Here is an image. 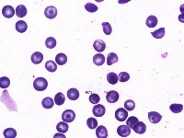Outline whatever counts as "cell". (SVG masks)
Returning <instances> with one entry per match:
<instances>
[{
	"instance_id": "4316f807",
	"label": "cell",
	"mask_w": 184,
	"mask_h": 138,
	"mask_svg": "<svg viewBox=\"0 0 184 138\" xmlns=\"http://www.w3.org/2000/svg\"><path fill=\"white\" fill-rule=\"evenodd\" d=\"M68 124L65 122H59L57 125H56V129L59 133H65L68 131Z\"/></svg>"
},
{
	"instance_id": "9c48e42d",
	"label": "cell",
	"mask_w": 184,
	"mask_h": 138,
	"mask_svg": "<svg viewBox=\"0 0 184 138\" xmlns=\"http://www.w3.org/2000/svg\"><path fill=\"white\" fill-rule=\"evenodd\" d=\"M16 10L13 9V7L11 6H5L2 9V14L5 18L7 19H10L15 15Z\"/></svg>"
},
{
	"instance_id": "30bf717a",
	"label": "cell",
	"mask_w": 184,
	"mask_h": 138,
	"mask_svg": "<svg viewBox=\"0 0 184 138\" xmlns=\"http://www.w3.org/2000/svg\"><path fill=\"white\" fill-rule=\"evenodd\" d=\"M93 47L100 54L106 49V43L102 40H96L93 43Z\"/></svg>"
},
{
	"instance_id": "d6a6232c",
	"label": "cell",
	"mask_w": 184,
	"mask_h": 138,
	"mask_svg": "<svg viewBox=\"0 0 184 138\" xmlns=\"http://www.w3.org/2000/svg\"><path fill=\"white\" fill-rule=\"evenodd\" d=\"M85 9H86V10H87L88 12H91V13L96 12L98 10V7L93 3H87L85 5Z\"/></svg>"
},
{
	"instance_id": "83f0119b",
	"label": "cell",
	"mask_w": 184,
	"mask_h": 138,
	"mask_svg": "<svg viewBox=\"0 0 184 138\" xmlns=\"http://www.w3.org/2000/svg\"><path fill=\"white\" fill-rule=\"evenodd\" d=\"M151 34L156 39H162L165 36V28H160V29L151 32Z\"/></svg>"
},
{
	"instance_id": "e575fe53",
	"label": "cell",
	"mask_w": 184,
	"mask_h": 138,
	"mask_svg": "<svg viewBox=\"0 0 184 138\" xmlns=\"http://www.w3.org/2000/svg\"><path fill=\"white\" fill-rule=\"evenodd\" d=\"M102 28H103V31L106 35H110L112 31V29H111V26L110 23L108 22H103L102 23Z\"/></svg>"
},
{
	"instance_id": "5bb4252c",
	"label": "cell",
	"mask_w": 184,
	"mask_h": 138,
	"mask_svg": "<svg viewBox=\"0 0 184 138\" xmlns=\"http://www.w3.org/2000/svg\"><path fill=\"white\" fill-rule=\"evenodd\" d=\"M43 60V55L40 52H35L33 53V55H31V62L34 64V65H39L42 62Z\"/></svg>"
},
{
	"instance_id": "d6986e66",
	"label": "cell",
	"mask_w": 184,
	"mask_h": 138,
	"mask_svg": "<svg viewBox=\"0 0 184 138\" xmlns=\"http://www.w3.org/2000/svg\"><path fill=\"white\" fill-rule=\"evenodd\" d=\"M16 15L19 18H24L27 15V9L24 5H19L16 9Z\"/></svg>"
},
{
	"instance_id": "7402d4cb",
	"label": "cell",
	"mask_w": 184,
	"mask_h": 138,
	"mask_svg": "<svg viewBox=\"0 0 184 138\" xmlns=\"http://www.w3.org/2000/svg\"><path fill=\"white\" fill-rule=\"evenodd\" d=\"M118 60H119L118 55L116 54H114V53H111L107 56V65H111L117 63Z\"/></svg>"
},
{
	"instance_id": "f1b7e54d",
	"label": "cell",
	"mask_w": 184,
	"mask_h": 138,
	"mask_svg": "<svg viewBox=\"0 0 184 138\" xmlns=\"http://www.w3.org/2000/svg\"><path fill=\"white\" fill-rule=\"evenodd\" d=\"M169 110L173 113H179L183 110V105L182 104H172L169 106Z\"/></svg>"
},
{
	"instance_id": "ac0fdd59",
	"label": "cell",
	"mask_w": 184,
	"mask_h": 138,
	"mask_svg": "<svg viewBox=\"0 0 184 138\" xmlns=\"http://www.w3.org/2000/svg\"><path fill=\"white\" fill-rule=\"evenodd\" d=\"M45 68L47 71L51 72V73H54L57 70V65L55 62L50 60V61H47L45 64Z\"/></svg>"
},
{
	"instance_id": "7c38bea8",
	"label": "cell",
	"mask_w": 184,
	"mask_h": 138,
	"mask_svg": "<svg viewBox=\"0 0 184 138\" xmlns=\"http://www.w3.org/2000/svg\"><path fill=\"white\" fill-rule=\"evenodd\" d=\"M96 135L98 138H107L108 137L107 128L103 125H100L96 130Z\"/></svg>"
},
{
	"instance_id": "1f68e13d",
	"label": "cell",
	"mask_w": 184,
	"mask_h": 138,
	"mask_svg": "<svg viewBox=\"0 0 184 138\" xmlns=\"http://www.w3.org/2000/svg\"><path fill=\"white\" fill-rule=\"evenodd\" d=\"M124 108L127 111H133L134 108H135V103L132 100H128L124 102Z\"/></svg>"
},
{
	"instance_id": "44dd1931",
	"label": "cell",
	"mask_w": 184,
	"mask_h": 138,
	"mask_svg": "<svg viewBox=\"0 0 184 138\" xmlns=\"http://www.w3.org/2000/svg\"><path fill=\"white\" fill-rule=\"evenodd\" d=\"M55 62L59 65H63L67 62V56L65 54H58L55 56Z\"/></svg>"
},
{
	"instance_id": "e0dca14e",
	"label": "cell",
	"mask_w": 184,
	"mask_h": 138,
	"mask_svg": "<svg viewBox=\"0 0 184 138\" xmlns=\"http://www.w3.org/2000/svg\"><path fill=\"white\" fill-rule=\"evenodd\" d=\"M93 63L96 65H102L104 63H105V57L103 55L101 54H98V55H95L93 56Z\"/></svg>"
},
{
	"instance_id": "f546056e",
	"label": "cell",
	"mask_w": 184,
	"mask_h": 138,
	"mask_svg": "<svg viewBox=\"0 0 184 138\" xmlns=\"http://www.w3.org/2000/svg\"><path fill=\"white\" fill-rule=\"evenodd\" d=\"M87 125L89 129H95L98 126V122L95 118H88L87 121Z\"/></svg>"
},
{
	"instance_id": "603a6c76",
	"label": "cell",
	"mask_w": 184,
	"mask_h": 138,
	"mask_svg": "<svg viewBox=\"0 0 184 138\" xmlns=\"http://www.w3.org/2000/svg\"><path fill=\"white\" fill-rule=\"evenodd\" d=\"M107 80L110 84L111 85H115L117 84L118 80H119V77H118V75H116L114 72H111L107 75Z\"/></svg>"
},
{
	"instance_id": "3957f363",
	"label": "cell",
	"mask_w": 184,
	"mask_h": 138,
	"mask_svg": "<svg viewBox=\"0 0 184 138\" xmlns=\"http://www.w3.org/2000/svg\"><path fill=\"white\" fill-rule=\"evenodd\" d=\"M115 118L119 122L126 121V119L128 118V111L125 109H123V108H119L115 111Z\"/></svg>"
},
{
	"instance_id": "7a4b0ae2",
	"label": "cell",
	"mask_w": 184,
	"mask_h": 138,
	"mask_svg": "<svg viewBox=\"0 0 184 138\" xmlns=\"http://www.w3.org/2000/svg\"><path fill=\"white\" fill-rule=\"evenodd\" d=\"M44 15L47 19H53L57 16V9L54 6H49L45 9L44 10Z\"/></svg>"
},
{
	"instance_id": "484cf974",
	"label": "cell",
	"mask_w": 184,
	"mask_h": 138,
	"mask_svg": "<svg viewBox=\"0 0 184 138\" xmlns=\"http://www.w3.org/2000/svg\"><path fill=\"white\" fill-rule=\"evenodd\" d=\"M45 45L46 47L49 48V49H53L56 46V40L53 37H48L45 41Z\"/></svg>"
},
{
	"instance_id": "6da1fadb",
	"label": "cell",
	"mask_w": 184,
	"mask_h": 138,
	"mask_svg": "<svg viewBox=\"0 0 184 138\" xmlns=\"http://www.w3.org/2000/svg\"><path fill=\"white\" fill-rule=\"evenodd\" d=\"M48 87V82L43 77H38L33 82V87L37 91H44Z\"/></svg>"
},
{
	"instance_id": "ba28073f",
	"label": "cell",
	"mask_w": 184,
	"mask_h": 138,
	"mask_svg": "<svg viewBox=\"0 0 184 138\" xmlns=\"http://www.w3.org/2000/svg\"><path fill=\"white\" fill-rule=\"evenodd\" d=\"M92 111H93V114L96 117H102L105 114V112H106V109L101 104H96L93 107V110H92Z\"/></svg>"
},
{
	"instance_id": "9a60e30c",
	"label": "cell",
	"mask_w": 184,
	"mask_h": 138,
	"mask_svg": "<svg viewBox=\"0 0 184 138\" xmlns=\"http://www.w3.org/2000/svg\"><path fill=\"white\" fill-rule=\"evenodd\" d=\"M28 29V24L24 21V20H19L16 23V30L17 31L20 32V33H23L27 30Z\"/></svg>"
},
{
	"instance_id": "8992f818",
	"label": "cell",
	"mask_w": 184,
	"mask_h": 138,
	"mask_svg": "<svg viewBox=\"0 0 184 138\" xmlns=\"http://www.w3.org/2000/svg\"><path fill=\"white\" fill-rule=\"evenodd\" d=\"M117 133L121 137H127L131 133V128L128 125H121L117 128Z\"/></svg>"
},
{
	"instance_id": "4dcf8cb0",
	"label": "cell",
	"mask_w": 184,
	"mask_h": 138,
	"mask_svg": "<svg viewBox=\"0 0 184 138\" xmlns=\"http://www.w3.org/2000/svg\"><path fill=\"white\" fill-rule=\"evenodd\" d=\"M10 85V80L7 76H2L0 78V87L1 88H7Z\"/></svg>"
},
{
	"instance_id": "ffe728a7",
	"label": "cell",
	"mask_w": 184,
	"mask_h": 138,
	"mask_svg": "<svg viewBox=\"0 0 184 138\" xmlns=\"http://www.w3.org/2000/svg\"><path fill=\"white\" fill-rule=\"evenodd\" d=\"M65 95L62 93V92H58L55 97V103L58 106L63 105L65 103Z\"/></svg>"
},
{
	"instance_id": "277c9868",
	"label": "cell",
	"mask_w": 184,
	"mask_h": 138,
	"mask_svg": "<svg viewBox=\"0 0 184 138\" xmlns=\"http://www.w3.org/2000/svg\"><path fill=\"white\" fill-rule=\"evenodd\" d=\"M76 118V113L72 110H66L62 114V120L65 122H72Z\"/></svg>"
},
{
	"instance_id": "4fadbf2b",
	"label": "cell",
	"mask_w": 184,
	"mask_h": 138,
	"mask_svg": "<svg viewBox=\"0 0 184 138\" xmlns=\"http://www.w3.org/2000/svg\"><path fill=\"white\" fill-rule=\"evenodd\" d=\"M67 97L71 101H76L79 98V91L76 88H70L67 91Z\"/></svg>"
},
{
	"instance_id": "8d00e7d4",
	"label": "cell",
	"mask_w": 184,
	"mask_h": 138,
	"mask_svg": "<svg viewBox=\"0 0 184 138\" xmlns=\"http://www.w3.org/2000/svg\"><path fill=\"white\" fill-rule=\"evenodd\" d=\"M118 77H119V80H120L121 82H126V81H128L129 78H130V75H129L127 72H121V73L119 74Z\"/></svg>"
},
{
	"instance_id": "8fae6325",
	"label": "cell",
	"mask_w": 184,
	"mask_h": 138,
	"mask_svg": "<svg viewBox=\"0 0 184 138\" xmlns=\"http://www.w3.org/2000/svg\"><path fill=\"white\" fill-rule=\"evenodd\" d=\"M162 119V116L156 111H150L148 113V120L151 123H158Z\"/></svg>"
},
{
	"instance_id": "cb8c5ba5",
	"label": "cell",
	"mask_w": 184,
	"mask_h": 138,
	"mask_svg": "<svg viewBox=\"0 0 184 138\" xmlns=\"http://www.w3.org/2000/svg\"><path fill=\"white\" fill-rule=\"evenodd\" d=\"M4 137L6 138H15L17 136V132L14 128H8L4 130Z\"/></svg>"
},
{
	"instance_id": "836d02e7",
	"label": "cell",
	"mask_w": 184,
	"mask_h": 138,
	"mask_svg": "<svg viewBox=\"0 0 184 138\" xmlns=\"http://www.w3.org/2000/svg\"><path fill=\"white\" fill-rule=\"evenodd\" d=\"M101 101V97L96 94V93H92L90 96H89V101L92 103V104H98Z\"/></svg>"
},
{
	"instance_id": "d590c367",
	"label": "cell",
	"mask_w": 184,
	"mask_h": 138,
	"mask_svg": "<svg viewBox=\"0 0 184 138\" xmlns=\"http://www.w3.org/2000/svg\"><path fill=\"white\" fill-rule=\"evenodd\" d=\"M138 122V119L134 116H131L128 119H126V125H128L130 128H132L136 122Z\"/></svg>"
},
{
	"instance_id": "52a82bcc",
	"label": "cell",
	"mask_w": 184,
	"mask_h": 138,
	"mask_svg": "<svg viewBox=\"0 0 184 138\" xmlns=\"http://www.w3.org/2000/svg\"><path fill=\"white\" fill-rule=\"evenodd\" d=\"M106 100L109 103H115L119 100V93L115 90L109 91L106 96Z\"/></svg>"
},
{
	"instance_id": "2e32d148",
	"label": "cell",
	"mask_w": 184,
	"mask_h": 138,
	"mask_svg": "<svg viewBox=\"0 0 184 138\" xmlns=\"http://www.w3.org/2000/svg\"><path fill=\"white\" fill-rule=\"evenodd\" d=\"M41 104L45 109H51L55 105V101L53 99H51L50 97H46L45 99L42 100Z\"/></svg>"
},
{
	"instance_id": "d4e9b609",
	"label": "cell",
	"mask_w": 184,
	"mask_h": 138,
	"mask_svg": "<svg viewBox=\"0 0 184 138\" xmlns=\"http://www.w3.org/2000/svg\"><path fill=\"white\" fill-rule=\"evenodd\" d=\"M147 26L149 28H154L157 25V18L156 16H149L146 22Z\"/></svg>"
},
{
	"instance_id": "5b68a950",
	"label": "cell",
	"mask_w": 184,
	"mask_h": 138,
	"mask_svg": "<svg viewBox=\"0 0 184 138\" xmlns=\"http://www.w3.org/2000/svg\"><path fill=\"white\" fill-rule=\"evenodd\" d=\"M132 128L135 133H139V134H143L147 131V125L143 122H139V121H138Z\"/></svg>"
},
{
	"instance_id": "74e56055",
	"label": "cell",
	"mask_w": 184,
	"mask_h": 138,
	"mask_svg": "<svg viewBox=\"0 0 184 138\" xmlns=\"http://www.w3.org/2000/svg\"><path fill=\"white\" fill-rule=\"evenodd\" d=\"M56 137H63V138H65V135H63V134H59V133H56L55 136H54V138H56Z\"/></svg>"
}]
</instances>
